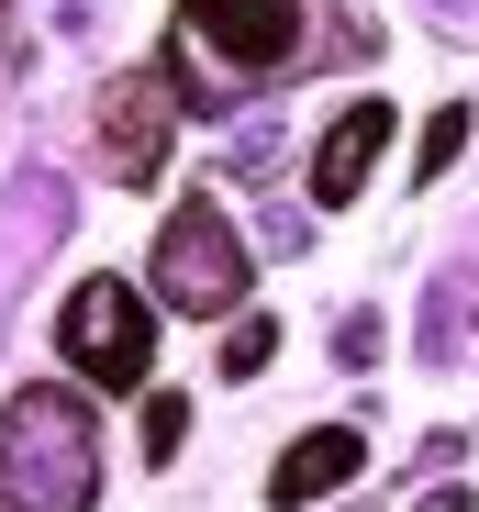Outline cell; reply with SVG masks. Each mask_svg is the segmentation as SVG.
<instances>
[{"instance_id": "1", "label": "cell", "mask_w": 479, "mask_h": 512, "mask_svg": "<svg viewBox=\"0 0 479 512\" xmlns=\"http://www.w3.org/2000/svg\"><path fill=\"white\" fill-rule=\"evenodd\" d=\"M101 501V412L34 379L0 401V512H90Z\"/></svg>"}, {"instance_id": "2", "label": "cell", "mask_w": 479, "mask_h": 512, "mask_svg": "<svg viewBox=\"0 0 479 512\" xmlns=\"http://www.w3.org/2000/svg\"><path fill=\"white\" fill-rule=\"evenodd\" d=\"M246 279H257V256H246V234H234V212H223L212 190H190V201L168 212V234H156V301L212 323V312L246 301Z\"/></svg>"}, {"instance_id": "3", "label": "cell", "mask_w": 479, "mask_h": 512, "mask_svg": "<svg viewBox=\"0 0 479 512\" xmlns=\"http://www.w3.org/2000/svg\"><path fill=\"white\" fill-rule=\"evenodd\" d=\"M56 357L90 390H145V368H156V301L134 279H78L67 312H56Z\"/></svg>"}, {"instance_id": "4", "label": "cell", "mask_w": 479, "mask_h": 512, "mask_svg": "<svg viewBox=\"0 0 479 512\" xmlns=\"http://www.w3.org/2000/svg\"><path fill=\"white\" fill-rule=\"evenodd\" d=\"M179 56H223V90L234 78H279L301 56V0H179Z\"/></svg>"}, {"instance_id": "5", "label": "cell", "mask_w": 479, "mask_h": 512, "mask_svg": "<svg viewBox=\"0 0 479 512\" xmlns=\"http://www.w3.org/2000/svg\"><path fill=\"white\" fill-rule=\"evenodd\" d=\"M101 156L123 167V179H156V156H168V78L134 67L101 90Z\"/></svg>"}, {"instance_id": "6", "label": "cell", "mask_w": 479, "mask_h": 512, "mask_svg": "<svg viewBox=\"0 0 479 512\" xmlns=\"http://www.w3.org/2000/svg\"><path fill=\"white\" fill-rule=\"evenodd\" d=\"M379 145H390V101H357V112H335V123H324V145H312V201H324V212H346V201L368 190Z\"/></svg>"}, {"instance_id": "7", "label": "cell", "mask_w": 479, "mask_h": 512, "mask_svg": "<svg viewBox=\"0 0 479 512\" xmlns=\"http://www.w3.org/2000/svg\"><path fill=\"white\" fill-rule=\"evenodd\" d=\"M357 468H368V435H357V423H324V435H301V446L279 457L268 501H290V512H301V501H324V490H346Z\"/></svg>"}, {"instance_id": "8", "label": "cell", "mask_w": 479, "mask_h": 512, "mask_svg": "<svg viewBox=\"0 0 479 512\" xmlns=\"http://www.w3.org/2000/svg\"><path fill=\"white\" fill-rule=\"evenodd\" d=\"M268 357H279V323H268V312H234V334H223V379H257Z\"/></svg>"}, {"instance_id": "9", "label": "cell", "mask_w": 479, "mask_h": 512, "mask_svg": "<svg viewBox=\"0 0 479 512\" xmlns=\"http://www.w3.org/2000/svg\"><path fill=\"white\" fill-rule=\"evenodd\" d=\"M190 446V401L179 390H145V457H179Z\"/></svg>"}, {"instance_id": "10", "label": "cell", "mask_w": 479, "mask_h": 512, "mask_svg": "<svg viewBox=\"0 0 479 512\" xmlns=\"http://www.w3.org/2000/svg\"><path fill=\"white\" fill-rule=\"evenodd\" d=\"M457 145H468V112H435V123H424V145H413V167L435 179V167H457Z\"/></svg>"}, {"instance_id": "11", "label": "cell", "mask_w": 479, "mask_h": 512, "mask_svg": "<svg viewBox=\"0 0 479 512\" xmlns=\"http://www.w3.org/2000/svg\"><path fill=\"white\" fill-rule=\"evenodd\" d=\"M424 512H468V490H424Z\"/></svg>"}]
</instances>
